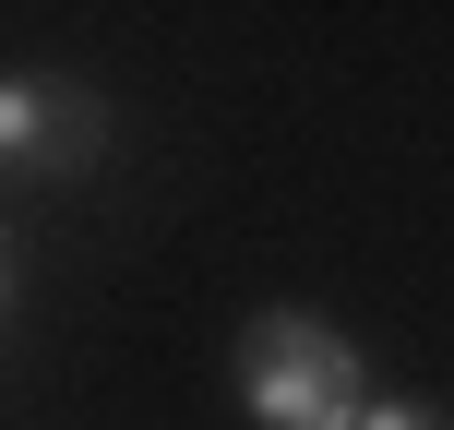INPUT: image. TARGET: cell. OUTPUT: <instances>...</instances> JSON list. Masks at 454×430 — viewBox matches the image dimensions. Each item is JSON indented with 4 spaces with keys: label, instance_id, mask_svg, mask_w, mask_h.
I'll list each match as a JSON object with an SVG mask.
<instances>
[{
    "label": "cell",
    "instance_id": "obj_1",
    "mask_svg": "<svg viewBox=\"0 0 454 430\" xmlns=\"http://www.w3.org/2000/svg\"><path fill=\"white\" fill-rule=\"evenodd\" d=\"M227 395H239L263 430H359L371 371H359V347H347L323 311H263L239 335V359H227Z\"/></svg>",
    "mask_w": 454,
    "mask_h": 430
},
{
    "label": "cell",
    "instance_id": "obj_2",
    "mask_svg": "<svg viewBox=\"0 0 454 430\" xmlns=\"http://www.w3.org/2000/svg\"><path fill=\"white\" fill-rule=\"evenodd\" d=\"M108 132L120 120L84 72H0V180H84Z\"/></svg>",
    "mask_w": 454,
    "mask_h": 430
},
{
    "label": "cell",
    "instance_id": "obj_3",
    "mask_svg": "<svg viewBox=\"0 0 454 430\" xmlns=\"http://www.w3.org/2000/svg\"><path fill=\"white\" fill-rule=\"evenodd\" d=\"M359 430H454V418L431 407V395H371V407H359Z\"/></svg>",
    "mask_w": 454,
    "mask_h": 430
},
{
    "label": "cell",
    "instance_id": "obj_4",
    "mask_svg": "<svg viewBox=\"0 0 454 430\" xmlns=\"http://www.w3.org/2000/svg\"><path fill=\"white\" fill-rule=\"evenodd\" d=\"M0 311H12V227H0Z\"/></svg>",
    "mask_w": 454,
    "mask_h": 430
}]
</instances>
